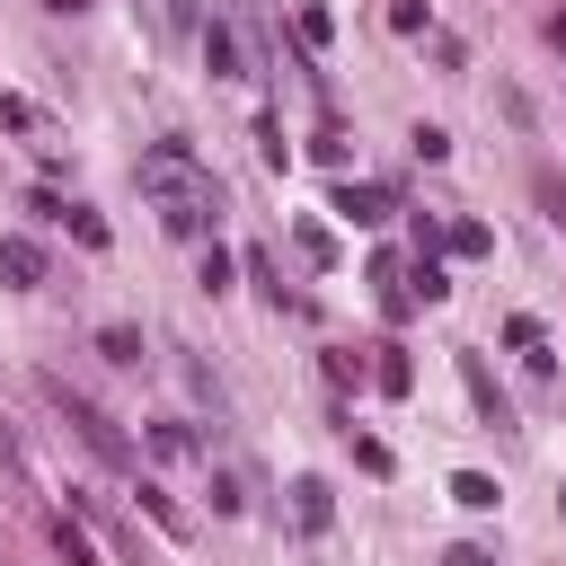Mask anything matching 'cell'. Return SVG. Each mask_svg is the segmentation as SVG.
I'll return each mask as SVG.
<instances>
[{
    "label": "cell",
    "instance_id": "1",
    "mask_svg": "<svg viewBox=\"0 0 566 566\" xmlns=\"http://www.w3.org/2000/svg\"><path fill=\"white\" fill-rule=\"evenodd\" d=\"M142 195H150V212H159L177 239H203L212 212H221V186H212V168H203L186 142H150V150H142Z\"/></svg>",
    "mask_w": 566,
    "mask_h": 566
},
{
    "label": "cell",
    "instance_id": "2",
    "mask_svg": "<svg viewBox=\"0 0 566 566\" xmlns=\"http://www.w3.org/2000/svg\"><path fill=\"white\" fill-rule=\"evenodd\" d=\"M44 398H53V416H62V424H71V433H80V442L106 460V469H133V442H124V424H115L97 398H80L71 380H44Z\"/></svg>",
    "mask_w": 566,
    "mask_h": 566
},
{
    "label": "cell",
    "instance_id": "3",
    "mask_svg": "<svg viewBox=\"0 0 566 566\" xmlns=\"http://www.w3.org/2000/svg\"><path fill=\"white\" fill-rule=\"evenodd\" d=\"M292 522L318 539V531L336 522V486H327V478H292Z\"/></svg>",
    "mask_w": 566,
    "mask_h": 566
},
{
    "label": "cell",
    "instance_id": "4",
    "mask_svg": "<svg viewBox=\"0 0 566 566\" xmlns=\"http://www.w3.org/2000/svg\"><path fill=\"white\" fill-rule=\"evenodd\" d=\"M336 212L371 230V221H389V212H398V195H389V186H354V177H345V186H336Z\"/></svg>",
    "mask_w": 566,
    "mask_h": 566
},
{
    "label": "cell",
    "instance_id": "5",
    "mask_svg": "<svg viewBox=\"0 0 566 566\" xmlns=\"http://www.w3.org/2000/svg\"><path fill=\"white\" fill-rule=\"evenodd\" d=\"M0 274H9L18 292H35V283H44V248H35L27 230H9V239H0Z\"/></svg>",
    "mask_w": 566,
    "mask_h": 566
},
{
    "label": "cell",
    "instance_id": "6",
    "mask_svg": "<svg viewBox=\"0 0 566 566\" xmlns=\"http://www.w3.org/2000/svg\"><path fill=\"white\" fill-rule=\"evenodd\" d=\"M203 62H212V80H248V44H239V27H203Z\"/></svg>",
    "mask_w": 566,
    "mask_h": 566
},
{
    "label": "cell",
    "instance_id": "7",
    "mask_svg": "<svg viewBox=\"0 0 566 566\" xmlns=\"http://www.w3.org/2000/svg\"><path fill=\"white\" fill-rule=\"evenodd\" d=\"M460 380H469V398H478V416H486V424H504V389L486 380V363H478V354H460Z\"/></svg>",
    "mask_w": 566,
    "mask_h": 566
},
{
    "label": "cell",
    "instance_id": "8",
    "mask_svg": "<svg viewBox=\"0 0 566 566\" xmlns=\"http://www.w3.org/2000/svg\"><path fill=\"white\" fill-rule=\"evenodd\" d=\"M292 35H301L310 53H327V35H336V18H327L318 0H301V9H292Z\"/></svg>",
    "mask_w": 566,
    "mask_h": 566
},
{
    "label": "cell",
    "instance_id": "9",
    "mask_svg": "<svg viewBox=\"0 0 566 566\" xmlns=\"http://www.w3.org/2000/svg\"><path fill=\"white\" fill-rule=\"evenodd\" d=\"M371 380H380L389 398H407V389H416V363H407L398 345H380V363H371Z\"/></svg>",
    "mask_w": 566,
    "mask_h": 566
},
{
    "label": "cell",
    "instance_id": "10",
    "mask_svg": "<svg viewBox=\"0 0 566 566\" xmlns=\"http://www.w3.org/2000/svg\"><path fill=\"white\" fill-rule=\"evenodd\" d=\"M53 548H62V566H97V548H88V531L71 513H53Z\"/></svg>",
    "mask_w": 566,
    "mask_h": 566
},
{
    "label": "cell",
    "instance_id": "11",
    "mask_svg": "<svg viewBox=\"0 0 566 566\" xmlns=\"http://www.w3.org/2000/svg\"><path fill=\"white\" fill-rule=\"evenodd\" d=\"M142 513H150L168 539H186V513H177V504H168V486H150V478H142Z\"/></svg>",
    "mask_w": 566,
    "mask_h": 566
},
{
    "label": "cell",
    "instance_id": "12",
    "mask_svg": "<svg viewBox=\"0 0 566 566\" xmlns=\"http://www.w3.org/2000/svg\"><path fill=\"white\" fill-rule=\"evenodd\" d=\"M504 336H513V345H522V354H531V371H548V327H539V318H513V327H504Z\"/></svg>",
    "mask_w": 566,
    "mask_h": 566
},
{
    "label": "cell",
    "instance_id": "13",
    "mask_svg": "<svg viewBox=\"0 0 566 566\" xmlns=\"http://www.w3.org/2000/svg\"><path fill=\"white\" fill-rule=\"evenodd\" d=\"M451 504H469V513H486V504H495V478H478V469H460V478H451Z\"/></svg>",
    "mask_w": 566,
    "mask_h": 566
},
{
    "label": "cell",
    "instance_id": "14",
    "mask_svg": "<svg viewBox=\"0 0 566 566\" xmlns=\"http://www.w3.org/2000/svg\"><path fill=\"white\" fill-rule=\"evenodd\" d=\"M292 239H301V256H310V265H336V230H318V221H301Z\"/></svg>",
    "mask_w": 566,
    "mask_h": 566
},
{
    "label": "cell",
    "instance_id": "15",
    "mask_svg": "<svg viewBox=\"0 0 566 566\" xmlns=\"http://www.w3.org/2000/svg\"><path fill=\"white\" fill-rule=\"evenodd\" d=\"M416 292H424V301H442V292H451V274H442V256H433V248H416Z\"/></svg>",
    "mask_w": 566,
    "mask_h": 566
},
{
    "label": "cell",
    "instance_id": "16",
    "mask_svg": "<svg viewBox=\"0 0 566 566\" xmlns=\"http://www.w3.org/2000/svg\"><path fill=\"white\" fill-rule=\"evenodd\" d=\"M97 354H106V363H124V371H133V363H142V336H133V327H106V336H97Z\"/></svg>",
    "mask_w": 566,
    "mask_h": 566
},
{
    "label": "cell",
    "instance_id": "17",
    "mask_svg": "<svg viewBox=\"0 0 566 566\" xmlns=\"http://www.w3.org/2000/svg\"><path fill=\"white\" fill-rule=\"evenodd\" d=\"M407 142H416V159H433V168H442V159H451V133H442V124H416V133H407Z\"/></svg>",
    "mask_w": 566,
    "mask_h": 566
},
{
    "label": "cell",
    "instance_id": "18",
    "mask_svg": "<svg viewBox=\"0 0 566 566\" xmlns=\"http://www.w3.org/2000/svg\"><path fill=\"white\" fill-rule=\"evenodd\" d=\"M62 230H71V239H88V248H106V221H97L88 203H71V212H62Z\"/></svg>",
    "mask_w": 566,
    "mask_h": 566
},
{
    "label": "cell",
    "instance_id": "19",
    "mask_svg": "<svg viewBox=\"0 0 566 566\" xmlns=\"http://www.w3.org/2000/svg\"><path fill=\"white\" fill-rule=\"evenodd\" d=\"M495 239H486V221H451V256H486Z\"/></svg>",
    "mask_w": 566,
    "mask_h": 566
},
{
    "label": "cell",
    "instance_id": "20",
    "mask_svg": "<svg viewBox=\"0 0 566 566\" xmlns=\"http://www.w3.org/2000/svg\"><path fill=\"white\" fill-rule=\"evenodd\" d=\"M27 212H35V221H53V230H62V212H71V195H53V186H35V195H27Z\"/></svg>",
    "mask_w": 566,
    "mask_h": 566
},
{
    "label": "cell",
    "instance_id": "21",
    "mask_svg": "<svg viewBox=\"0 0 566 566\" xmlns=\"http://www.w3.org/2000/svg\"><path fill=\"white\" fill-rule=\"evenodd\" d=\"M327 380H336V389H363L371 371H363V354H327Z\"/></svg>",
    "mask_w": 566,
    "mask_h": 566
},
{
    "label": "cell",
    "instance_id": "22",
    "mask_svg": "<svg viewBox=\"0 0 566 566\" xmlns=\"http://www.w3.org/2000/svg\"><path fill=\"white\" fill-rule=\"evenodd\" d=\"M177 371H186V389H195V398H203V407H212V416H221V380H212V371H203V363H177Z\"/></svg>",
    "mask_w": 566,
    "mask_h": 566
},
{
    "label": "cell",
    "instance_id": "23",
    "mask_svg": "<svg viewBox=\"0 0 566 566\" xmlns=\"http://www.w3.org/2000/svg\"><path fill=\"white\" fill-rule=\"evenodd\" d=\"M239 504H248V486H239L230 469H212V513H239Z\"/></svg>",
    "mask_w": 566,
    "mask_h": 566
},
{
    "label": "cell",
    "instance_id": "24",
    "mask_svg": "<svg viewBox=\"0 0 566 566\" xmlns=\"http://www.w3.org/2000/svg\"><path fill=\"white\" fill-rule=\"evenodd\" d=\"M0 124H9V133H35V124H44V115H35V106H27V97H0Z\"/></svg>",
    "mask_w": 566,
    "mask_h": 566
},
{
    "label": "cell",
    "instance_id": "25",
    "mask_svg": "<svg viewBox=\"0 0 566 566\" xmlns=\"http://www.w3.org/2000/svg\"><path fill=\"white\" fill-rule=\"evenodd\" d=\"M256 150H265V168H283V159H292V150H283V124H274V115L256 124Z\"/></svg>",
    "mask_w": 566,
    "mask_h": 566
},
{
    "label": "cell",
    "instance_id": "26",
    "mask_svg": "<svg viewBox=\"0 0 566 566\" xmlns=\"http://www.w3.org/2000/svg\"><path fill=\"white\" fill-rule=\"evenodd\" d=\"M389 27L398 35H424V0H389Z\"/></svg>",
    "mask_w": 566,
    "mask_h": 566
},
{
    "label": "cell",
    "instance_id": "27",
    "mask_svg": "<svg viewBox=\"0 0 566 566\" xmlns=\"http://www.w3.org/2000/svg\"><path fill=\"white\" fill-rule=\"evenodd\" d=\"M539 203H548V221L566 230V186H557V177H539Z\"/></svg>",
    "mask_w": 566,
    "mask_h": 566
},
{
    "label": "cell",
    "instance_id": "28",
    "mask_svg": "<svg viewBox=\"0 0 566 566\" xmlns=\"http://www.w3.org/2000/svg\"><path fill=\"white\" fill-rule=\"evenodd\" d=\"M442 566H495V557H486V548H469V539H460V548H442Z\"/></svg>",
    "mask_w": 566,
    "mask_h": 566
},
{
    "label": "cell",
    "instance_id": "29",
    "mask_svg": "<svg viewBox=\"0 0 566 566\" xmlns=\"http://www.w3.org/2000/svg\"><path fill=\"white\" fill-rule=\"evenodd\" d=\"M44 9H88V0H44Z\"/></svg>",
    "mask_w": 566,
    "mask_h": 566
},
{
    "label": "cell",
    "instance_id": "30",
    "mask_svg": "<svg viewBox=\"0 0 566 566\" xmlns=\"http://www.w3.org/2000/svg\"><path fill=\"white\" fill-rule=\"evenodd\" d=\"M557 44H566V18H557Z\"/></svg>",
    "mask_w": 566,
    "mask_h": 566
}]
</instances>
